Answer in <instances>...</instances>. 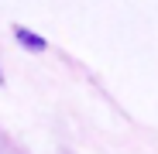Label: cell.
Returning <instances> with one entry per match:
<instances>
[{
	"label": "cell",
	"instance_id": "cell-1",
	"mask_svg": "<svg viewBox=\"0 0 158 154\" xmlns=\"http://www.w3.org/2000/svg\"><path fill=\"white\" fill-rule=\"evenodd\" d=\"M17 41H21V45H28V48H35V51L45 48V41H41L35 31H24V28H17Z\"/></svg>",
	"mask_w": 158,
	"mask_h": 154
}]
</instances>
